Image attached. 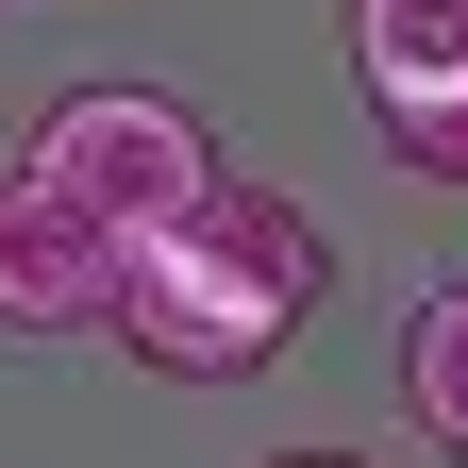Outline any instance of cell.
<instances>
[{"mask_svg":"<svg viewBox=\"0 0 468 468\" xmlns=\"http://www.w3.org/2000/svg\"><path fill=\"white\" fill-rule=\"evenodd\" d=\"M318 284H335L318 218L218 167L167 234H134V251H117V318H101V335H134L151 368H185V385H234V368H268V351L318 318Z\"/></svg>","mask_w":468,"mask_h":468,"instance_id":"1","label":"cell"},{"mask_svg":"<svg viewBox=\"0 0 468 468\" xmlns=\"http://www.w3.org/2000/svg\"><path fill=\"white\" fill-rule=\"evenodd\" d=\"M17 167H34L68 218H101L117 251H134V234H167V218L218 185V134H201L167 84H68V101L17 134Z\"/></svg>","mask_w":468,"mask_h":468,"instance_id":"2","label":"cell"},{"mask_svg":"<svg viewBox=\"0 0 468 468\" xmlns=\"http://www.w3.org/2000/svg\"><path fill=\"white\" fill-rule=\"evenodd\" d=\"M117 318V234L68 218L34 167H0V335H101Z\"/></svg>","mask_w":468,"mask_h":468,"instance_id":"3","label":"cell"},{"mask_svg":"<svg viewBox=\"0 0 468 468\" xmlns=\"http://www.w3.org/2000/svg\"><path fill=\"white\" fill-rule=\"evenodd\" d=\"M351 84H368V117L468 101V0H351Z\"/></svg>","mask_w":468,"mask_h":468,"instance_id":"4","label":"cell"},{"mask_svg":"<svg viewBox=\"0 0 468 468\" xmlns=\"http://www.w3.org/2000/svg\"><path fill=\"white\" fill-rule=\"evenodd\" d=\"M401 419L468 468V284H435V302L401 318Z\"/></svg>","mask_w":468,"mask_h":468,"instance_id":"5","label":"cell"},{"mask_svg":"<svg viewBox=\"0 0 468 468\" xmlns=\"http://www.w3.org/2000/svg\"><path fill=\"white\" fill-rule=\"evenodd\" d=\"M385 167H419V185H468V101H435V117H385Z\"/></svg>","mask_w":468,"mask_h":468,"instance_id":"6","label":"cell"},{"mask_svg":"<svg viewBox=\"0 0 468 468\" xmlns=\"http://www.w3.org/2000/svg\"><path fill=\"white\" fill-rule=\"evenodd\" d=\"M251 468H368V452H335V435H318V452H251Z\"/></svg>","mask_w":468,"mask_h":468,"instance_id":"7","label":"cell"}]
</instances>
